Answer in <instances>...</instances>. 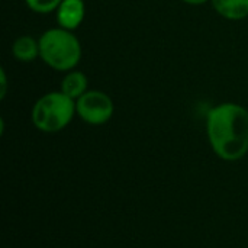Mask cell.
<instances>
[{
    "label": "cell",
    "mask_w": 248,
    "mask_h": 248,
    "mask_svg": "<svg viewBox=\"0 0 248 248\" xmlns=\"http://www.w3.org/2000/svg\"><path fill=\"white\" fill-rule=\"evenodd\" d=\"M55 13L60 28L73 32L83 23L86 6L83 0H62Z\"/></svg>",
    "instance_id": "5"
},
{
    "label": "cell",
    "mask_w": 248,
    "mask_h": 248,
    "mask_svg": "<svg viewBox=\"0 0 248 248\" xmlns=\"http://www.w3.org/2000/svg\"><path fill=\"white\" fill-rule=\"evenodd\" d=\"M39 58L52 70L68 73L81 60V44L71 31L48 29L39 36Z\"/></svg>",
    "instance_id": "2"
},
{
    "label": "cell",
    "mask_w": 248,
    "mask_h": 248,
    "mask_svg": "<svg viewBox=\"0 0 248 248\" xmlns=\"http://www.w3.org/2000/svg\"><path fill=\"white\" fill-rule=\"evenodd\" d=\"M13 57L20 62H32L39 57V39L31 35H22L12 45Z\"/></svg>",
    "instance_id": "6"
},
{
    "label": "cell",
    "mask_w": 248,
    "mask_h": 248,
    "mask_svg": "<svg viewBox=\"0 0 248 248\" xmlns=\"http://www.w3.org/2000/svg\"><path fill=\"white\" fill-rule=\"evenodd\" d=\"M76 112V100L60 92L41 96L31 112L33 126L45 134H55L70 125Z\"/></svg>",
    "instance_id": "3"
},
{
    "label": "cell",
    "mask_w": 248,
    "mask_h": 248,
    "mask_svg": "<svg viewBox=\"0 0 248 248\" xmlns=\"http://www.w3.org/2000/svg\"><path fill=\"white\" fill-rule=\"evenodd\" d=\"M0 74H1V90H0V99H4V96H6V92H7V78H6V73H4V70L1 68V71H0Z\"/></svg>",
    "instance_id": "10"
},
{
    "label": "cell",
    "mask_w": 248,
    "mask_h": 248,
    "mask_svg": "<svg viewBox=\"0 0 248 248\" xmlns=\"http://www.w3.org/2000/svg\"><path fill=\"white\" fill-rule=\"evenodd\" d=\"M206 135L221 160H241L248 153V110L228 102L214 106L206 115Z\"/></svg>",
    "instance_id": "1"
},
{
    "label": "cell",
    "mask_w": 248,
    "mask_h": 248,
    "mask_svg": "<svg viewBox=\"0 0 248 248\" xmlns=\"http://www.w3.org/2000/svg\"><path fill=\"white\" fill-rule=\"evenodd\" d=\"M62 0H25L26 6L35 12V13H41V15H45V13H51V12H55L60 6Z\"/></svg>",
    "instance_id": "9"
},
{
    "label": "cell",
    "mask_w": 248,
    "mask_h": 248,
    "mask_svg": "<svg viewBox=\"0 0 248 248\" xmlns=\"http://www.w3.org/2000/svg\"><path fill=\"white\" fill-rule=\"evenodd\" d=\"M182 1L186 4H192V6H201V4H205L211 0H182Z\"/></svg>",
    "instance_id": "11"
},
{
    "label": "cell",
    "mask_w": 248,
    "mask_h": 248,
    "mask_svg": "<svg viewBox=\"0 0 248 248\" xmlns=\"http://www.w3.org/2000/svg\"><path fill=\"white\" fill-rule=\"evenodd\" d=\"M76 112L81 121L89 125L99 126L110 121L115 112L113 102L109 94L100 90H87L76 100Z\"/></svg>",
    "instance_id": "4"
},
{
    "label": "cell",
    "mask_w": 248,
    "mask_h": 248,
    "mask_svg": "<svg viewBox=\"0 0 248 248\" xmlns=\"http://www.w3.org/2000/svg\"><path fill=\"white\" fill-rule=\"evenodd\" d=\"M87 77L81 71H68L61 83V92L71 97L73 100H77L87 92Z\"/></svg>",
    "instance_id": "8"
},
{
    "label": "cell",
    "mask_w": 248,
    "mask_h": 248,
    "mask_svg": "<svg viewBox=\"0 0 248 248\" xmlns=\"http://www.w3.org/2000/svg\"><path fill=\"white\" fill-rule=\"evenodd\" d=\"M217 13L228 20H240L248 16V0H211Z\"/></svg>",
    "instance_id": "7"
}]
</instances>
